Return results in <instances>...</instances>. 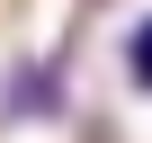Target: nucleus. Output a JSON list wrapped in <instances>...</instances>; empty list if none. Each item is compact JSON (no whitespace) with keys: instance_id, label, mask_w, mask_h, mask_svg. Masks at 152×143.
Returning a JSON list of instances; mask_svg holds the SVG:
<instances>
[{"instance_id":"obj_1","label":"nucleus","mask_w":152,"mask_h":143,"mask_svg":"<svg viewBox=\"0 0 152 143\" xmlns=\"http://www.w3.org/2000/svg\"><path fill=\"white\" fill-rule=\"evenodd\" d=\"M125 90H152V18L125 27Z\"/></svg>"}]
</instances>
